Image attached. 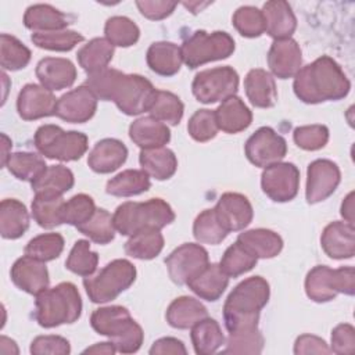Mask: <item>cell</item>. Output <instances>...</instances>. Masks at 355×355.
I'll use <instances>...</instances> for the list:
<instances>
[{
    "label": "cell",
    "instance_id": "obj_28",
    "mask_svg": "<svg viewBox=\"0 0 355 355\" xmlns=\"http://www.w3.org/2000/svg\"><path fill=\"white\" fill-rule=\"evenodd\" d=\"M147 65L161 76H172L179 72L183 58L180 47L172 42H155L147 50Z\"/></svg>",
    "mask_w": 355,
    "mask_h": 355
},
{
    "label": "cell",
    "instance_id": "obj_64",
    "mask_svg": "<svg viewBox=\"0 0 355 355\" xmlns=\"http://www.w3.org/2000/svg\"><path fill=\"white\" fill-rule=\"evenodd\" d=\"M8 148H11V140L3 133L1 135V150H3V155H1V165L6 166V162L10 157L11 153H8Z\"/></svg>",
    "mask_w": 355,
    "mask_h": 355
},
{
    "label": "cell",
    "instance_id": "obj_11",
    "mask_svg": "<svg viewBox=\"0 0 355 355\" xmlns=\"http://www.w3.org/2000/svg\"><path fill=\"white\" fill-rule=\"evenodd\" d=\"M239 75L232 67H218L198 72L191 83L194 97L204 104L225 101L236 94Z\"/></svg>",
    "mask_w": 355,
    "mask_h": 355
},
{
    "label": "cell",
    "instance_id": "obj_41",
    "mask_svg": "<svg viewBox=\"0 0 355 355\" xmlns=\"http://www.w3.org/2000/svg\"><path fill=\"white\" fill-rule=\"evenodd\" d=\"M6 166L17 179L31 183L37 179L47 168L44 159L40 155L29 151H18L10 154Z\"/></svg>",
    "mask_w": 355,
    "mask_h": 355
},
{
    "label": "cell",
    "instance_id": "obj_30",
    "mask_svg": "<svg viewBox=\"0 0 355 355\" xmlns=\"http://www.w3.org/2000/svg\"><path fill=\"white\" fill-rule=\"evenodd\" d=\"M166 322L175 329H191L197 322L208 316L207 308L193 297H179L166 309Z\"/></svg>",
    "mask_w": 355,
    "mask_h": 355
},
{
    "label": "cell",
    "instance_id": "obj_8",
    "mask_svg": "<svg viewBox=\"0 0 355 355\" xmlns=\"http://www.w3.org/2000/svg\"><path fill=\"white\" fill-rule=\"evenodd\" d=\"M33 144L46 158L76 161L87 150V136L76 130L65 132L57 125H43L36 130Z\"/></svg>",
    "mask_w": 355,
    "mask_h": 355
},
{
    "label": "cell",
    "instance_id": "obj_31",
    "mask_svg": "<svg viewBox=\"0 0 355 355\" xmlns=\"http://www.w3.org/2000/svg\"><path fill=\"white\" fill-rule=\"evenodd\" d=\"M237 241L257 258H273L283 248L282 237L269 229H251L239 234Z\"/></svg>",
    "mask_w": 355,
    "mask_h": 355
},
{
    "label": "cell",
    "instance_id": "obj_43",
    "mask_svg": "<svg viewBox=\"0 0 355 355\" xmlns=\"http://www.w3.org/2000/svg\"><path fill=\"white\" fill-rule=\"evenodd\" d=\"M31 61V50L17 37L1 33L0 36V64L3 69L18 71Z\"/></svg>",
    "mask_w": 355,
    "mask_h": 355
},
{
    "label": "cell",
    "instance_id": "obj_13",
    "mask_svg": "<svg viewBox=\"0 0 355 355\" xmlns=\"http://www.w3.org/2000/svg\"><path fill=\"white\" fill-rule=\"evenodd\" d=\"M263 193L276 202L291 201L300 187V171L291 162H276L266 166L261 176Z\"/></svg>",
    "mask_w": 355,
    "mask_h": 355
},
{
    "label": "cell",
    "instance_id": "obj_1",
    "mask_svg": "<svg viewBox=\"0 0 355 355\" xmlns=\"http://www.w3.org/2000/svg\"><path fill=\"white\" fill-rule=\"evenodd\" d=\"M85 85L97 100L114 101L126 115H139L148 111L157 94V89L148 79L136 73L126 75L112 68L90 73Z\"/></svg>",
    "mask_w": 355,
    "mask_h": 355
},
{
    "label": "cell",
    "instance_id": "obj_19",
    "mask_svg": "<svg viewBox=\"0 0 355 355\" xmlns=\"http://www.w3.org/2000/svg\"><path fill=\"white\" fill-rule=\"evenodd\" d=\"M12 283L22 291L37 295L49 287V272L44 262L24 255L17 259L10 272Z\"/></svg>",
    "mask_w": 355,
    "mask_h": 355
},
{
    "label": "cell",
    "instance_id": "obj_10",
    "mask_svg": "<svg viewBox=\"0 0 355 355\" xmlns=\"http://www.w3.org/2000/svg\"><path fill=\"white\" fill-rule=\"evenodd\" d=\"M305 293L315 302H327L337 294L354 295L355 293V272L351 266L330 269L324 265H318L311 269L305 279Z\"/></svg>",
    "mask_w": 355,
    "mask_h": 355
},
{
    "label": "cell",
    "instance_id": "obj_60",
    "mask_svg": "<svg viewBox=\"0 0 355 355\" xmlns=\"http://www.w3.org/2000/svg\"><path fill=\"white\" fill-rule=\"evenodd\" d=\"M186 347L184 344L173 337H162L159 340H157L153 347L150 348V354L151 355H165V354H173V355H184Z\"/></svg>",
    "mask_w": 355,
    "mask_h": 355
},
{
    "label": "cell",
    "instance_id": "obj_7",
    "mask_svg": "<svg viewBox=\"0 0 355 355\" xmlns=\"http://www.w3.org/2000/svg\"><path fill=\"white\" fill-rule=\"evenodd\" d=\"M136 280V268L128 259H114L107 263L96 276L83 279L85 290L94 304H104L115 300L128 290Z\"/></svg>",
    "mask_w": 355,
    "mask_h": 355
},
{
    "label": "cell",
    "instance_id": "obj_25",
    "mask_svg": "<svg viewBox=\"0 0 355 355\" xmlns=\"http://www.w3.org/2000/svg\"><path fill=\"white\" fill-rule=\"evenodd\" d=\"M244 89L250 103L258 108H270L277 101L275 79L265 69H251L244 79Z\"/></svg>",
    "mask_w": 355,
    "mask_h": 355
},
{
    "label": "cell",
    "instance_id": "obj_29",
    "mask_svg": "<svg viewBox=\"0 0 355 355\" xmlns=\"http://www.w3.org/2000/svg\"><path fill=\"white\" fill-rule=\"evenodd\" d=\"M229 277L222 272L219 265L208 263L187 286L189 288L205 301H216L226 290Z\"/></svg>",
    "mask_w": 355,
    "mask_h": 355
},
{
    "label": "cell",
    "instance_id": "obj_34",
    "mask_svg": "<svg viewBox=\"0 0 355 355\" xmlns=\"http://www.w3.org/2000/svg\"><path fill=\"white\" fill-rule=\"evenodd\" d=\"M29 227V214L26 207L15 200L6 198L0 204V233L4 239H18Z\"/></svg>",
    "mask_w": 355,
    "mask_h": 355
},
{
    "label": "cell",
    "instance_id": "obj_59",
    "mask_svg": "<svg viewBox=\"0 0 355 355\" xmlns=\"http://www.w3.org/2000/svg\"><path fill=\"white\" fill-rule=\"evenodd\" d=\"M331 352L327 344L312 334H302L295 340L294 354H329Z\"/></svg>",
    "mask_w": 355,
    "mask_h": 355
},
{
    "label": "cell",
    "instance_id": "obj_14",
    "mask_svg": "<svg viewBox=\"0 0 355 355\" xmlns=\"http://www.w3.org/2000/svg\"><path fill=\"white\" fill-rule=\"evenodd\" d=\"M244 151L251 164L259 168H266L284 158L287 143L272 128L262 126L248 137Z\"/></svg>",
    "mask_w": 355,
    "mask_h": 355
},
{
    "label": "cell",
    "instance_id": "obj_40",
    "mask_svg": "<svg viewBox=\"0 0 355 355\" xmlns=\"http://www.w3.org/2000/svg\"><path fill=\"white\" fill-rule=\"evenodd\" d=\"M62 196L35 193L32 201V216L40 227L51 229L62 223L61 209L64 205Z\"/></svg>",
    "mask_w": 355,
    "mask_h": 355
},
{
    "label": "cell",
    "instance_id": "obj_35",
    "mask_svg": "<svg viewBox=\"0 0 355 355\" xmlns=\"http://www.w3.org/2000/svg\"><path fill=\"white\" fill-rule=\"evenodd\" d=\"M164 248V236L159 229L144 227L137 230L125 243V252L136 259H153Z\"/></svg>",
    "mask_w": 355,
    "mask_h": 355
},
{
    "label": "cell",
    "instance_id": "obj_42",
    "mask_svg": "<svg viewBox=\"0 0 355 355\" xmlns=\"http://www.w3.org/2000/svg\"><path fill=\"white\" fill-rule=\"evenodd\" d=\"M105 39L112 46L129 47L133 46L140 36L139 26L128 17L115 15L107 19L104 26Z\"/></svg>",
    "mask_w": 355,
    "mask_h": 355
},
{
    "label": "cell",
    "instance_id": "obj_33",
    "mask_svg": "<svg viewBox=\"0 0 355 355\" xmlns=\"http://www.w3.org/2000/svg\"><path fill=\"white\" fill-rule=\"evenodd\" d=\"M24 24L36 32L64 31L69 25L68 17L49 4H33L24 14Z\"/></svg>",
    "mask_w": 355,
    "mask_h": 355
},
{
    "label": "cell",
    "instance_id": "obj_61",
    "mask_svg": "<svg viewBox=\"0 0 355 355\" xmlns=\"http://www.w3.org/2000/svg\"><path fill=\"white\" fill-rule=\"evenodd\" d=\"M341 215L345 222L354 225V193L351 191L341 204Z\"/></svg>",
    "mask_w": 355,
    "mask_h": 355
},
{
    "label": "cell",
    "instance_id": "obj_22",
    "mask_svg": "<svg viewBox=\"0 0 355 355\" xmlns=\"http://www.w3.org/2000/svg\"><path fill=\"white\" fill-rule=\"evenodd\" d=\"M36 76L42 86L54 92L62 90L73 85L76 79L75 65L60 57H46L36 65Z\"/></svg>",
    "mask_w": 355,
    "mask_h": 355
},
{
    "label": "cell",
    "instance_id": "obj_36",
    "mask_svg": "<svg viewBox=\"0 0 355 355\" xmlns=\"http://www.w3.org/2000/svg\"><path fill=\"white\" fill-rule=\"evenodd\" d=\"M114 55V46L105 37H94L76 54L79 65L90 75L108 68Z\"/></svg>",
    "mask_w": 355,
    "mask_h": 355
},
{
    "label": "cell",
    "instance_id": "obj_56",
    "mask_svg": "<svg viewBox=\"0 0 355 355\" xmlns=\"http://www.w3.org/2000/svg\"><path fill=\"white\" fill-rule=\"evenodd\" d=\"M31 352L33 355H68L71 347L68 340L60 336H39L31 343Z\"/></svg>",
    "mask_w": 355,
    "mask_h": 355
},
{
    "label": "cell",
    "instance_id": "obj_5",
    "mask_svg": "<svg viewBox=\"0 0 355 355\" xmlns=\"http://www.w3.org/2000/svg\"><path fill=\"white\" fill-rule=\"evenodd\" d=\"M36 322L46 329L73 323L80 318L82 300L75 284L64 282L36 295Z\"/></svg>",
    "mask_w": 355,
    "mask_h": 355
},
{
    "label": "cell",
    "instance_id": "obj_51",
    "mask_svg": "<svg viewBox=\"0 0 355 355\" xmlns=\"http://www.w3.org/2000/svg\"><path fill=\"white\" fill-rule=\"evenodd\" d=\"M193 234L197 241L204 244H219L229 234L219 223L214 209L202 211L194 220Z\"/></svg>",
    "mask_w": 355,
    "mask_h": 355
},
{
    "label": "cell",
    "instance_id": "obj_9",
    "mask_svg": "<svg viewBox=\"0 0 355 355\" xmlns=\"http://www.w3.org/2000/svg\"><path fill=\"white\" fill-rule=\"evenodd\" d=\"M234 51L233 37L222 31L208 33L197 31L189 36L180 46L183 62L194 69L211 61L225 60Z\"/></svg>",
    "mask_w": 355,
    "mask_h": 355
},
{
    "label": "cell",
    "instance_id": "obj_4",
    "mask_svg": "<svg viewBox=\"0 0 355 355\" xmlns=\"http://www.w3.org/2000/svg\"><path fill=\"white\" fill-rule=\"evenodd\" d=\"M92 327L115 345L116 352L133 354L143 344L144 333L129 311L119 305L96 309L90 316Z\"/></svg>",
    "mask_w": 355,
    "mask_h": 355
},
{
    "label": "cell",
    "instance_id": "obj_39",
    "mask_svg": "<svg viewBox=\"0 0 355 355\" xmlns=\"http://www.w3.org/2000/svg\"><path fill=\"white\" fill-rule=\"evenodd\" d=\"M73 182L75 179L71 169L64 165H51L31 184L35 193L62 196L72 189Z\"/></svg>",
    "mask_w": 355,
    "mask_h": 355
},
{
    "label": "cell",
    "instance_id": "obj_16",
    "mask_svg": "<svg viewBox=\"0 0 355 355\" xmlns=\"http://www.w3.org/2000/svg\"><path fill=\"white\" fill-rule=\"evenodd\" d=\"M96 110L97 97L86 85H82L57 100L55 115L71 123H83L93 118Z\"/></svg>",
    "mask_w": 355,
    "mask_h": 355
},
{
    "label": "cell",
    "instance_id": "obj_2",
    "mask_svg": "<svg viewBox=\"0 0 355 355\" xmlns=\"http://www.w3.org/2000/svg\"><path fill=\"white\" fill-rule=\"evenodd\" d=\"M293 89L301 101L318 104L344 98L351 89V83L331 57L322 55L295 73Z\"/></svg>",
    "mask_w": 355,
    "mask_h": 355
},
{
    "label": "cell",
    "instance_id": "obj_17",
    "mask_svg": "<svg viewBox=\"0 0 355 355\" xmlns=\"http://www.w3.org/2000/svg\"><path fill=\"white\" fill-rule=\"evenodd\" d=\"M214 211L219 223L227 233L243 230L251 223L254 216L251 202L240 193L222 194Z\"/></svg>",
    "mask_w": 355,
    "mask_h": 355
},
{
    "label": "cell",
    "instance_id": "obj_48",
    "mask_svg": "<svg viewBox=\"0 0 355 355\" xmlns=\"http://www.w3.org/2000/svg\"><path fill=\"white\" fill-rule=\"evenodd\" d=\"M262 348L263 336L258 327H248L229 333L223 354H261Z\"/></svg>",
    "mask_w": 355,
    "mask_h": 355
},
{
    "label": "cell",
    "instance_id": "obj_50",
    "mask_svg": "<svg viewBox=\"0 0 355 355\" xmlns=\"http://www.w3.org/2000/svg\"><path fill=\"white\" fill-rule=\"evenodd\" d=\"M83 36L75 31H54V32H35L31 36L33 44L40 49L51 51H69L78 43L83 42Z\"/></svg>",
    "mask_w": 355,
    "mask_h": 355
},
{
    "label": "cell",
    "instance_id": "obj_62",
    "mask_svg": "<svg viewBox=\"0 0 355 355\" xmlns=\"http://www.w3.org/2000/svg\"><path fill=\"white\" fill-rule=\"evenodd\" d=\"M85 354H104V355H112L116 352V348L115 345L110 341V343H98V344H94L89 348H86L83 351Z\"/></svg>",
    "mask_w": 355,
    "mask_h": 355
},
{
    "label": "cell",
    "instance_id": "obj_37",
    "mask_svg": "<svg viewBox=\"0 0 355 355\" xmlns=\"http://www.w3.org/2000/svg\"><path fill=\"white\" fill-rule=\"evenodd\" d=\"M191 343L196 354L211 355L215 354L222 344H225V336L220 326L215 319L204 318L191 327Z\"/></svg>",
    "mask_w": 355,
    "mask_h": 355
},
{
    "label": "cell",
    "instance_id": "obj_45",
    "mask_svg": "<svg viewBox=\"0 0 355 355\" xmlns=\"http://www.w3.org/2000/svg\"><path fill=\"white\" fill-rule=\"evenodd\" d=\"M258 258L245 250L239 241L232 244L223 254L219 268L227 277H237L257 265Z\"/></svg>",
    "mask_w": 355,
    "mask_h": 355
},
{
    "label": "cell",
    "instance_id": "obj_47",
    "mask_svg": "<svg viewBox=\"0 0 355 355\" xmlns=\"http://www.w3.org/2000/svg\"><path fill=\"white\" fill-rule=\"evenodd\" d=\"M98 263L97 252L90 250L87 240H78L65 261V266L75 275L87 277L96 272Z\"/></svg>",
    "mask_w": 355,
    "mask_h": 355
},
{
    "label": "cell",
    "instance_id": "obj_38",
    "mask_svg": "<svg viewBox=\"0 0 355 355\" xmlns=\"http://www.w3.org/2000/svg\"><path fill=\"white\" fill-rule=\"evenodd\" d=\"M150 176L143 169H126L107 182L105 191L115 197H132L150 189Z\"/></svg>",
    "mask_w": 355,
    "mask_h": 355
},
{
    "label": "cell",
    "instance_id": "obj_20",
    "mask_svg": "<svg viewBox=\"0 0 355 355\" xmlns=\"http://www.w3.org/2000/svg\"><path fill=\"white\" fill-rule=\"evenodd\" d=\"M301 49L294 39H277L272 43L268 53V65L275 76L280 79L295 76L301 69Z\"/></svg>",
    "mask_w": 355,
    "mask_h": 355
},
{
    "label": "cell",
    "instance_id": "obj_3",
    "mask_svg": "<svg viewBox=\"0 0 355 355\" xmlns=\"http://www.w3.org/2000/svg\"><path fill=\"white\" fill-rule=\"evenodd\" d=\"M269 283L261 276H252L239 283L223 305V320L227 331L258 327L259 312L269 301Z\"/></svg>",
    "mask_w": 355,
    "mask_h": 355
},
{
    "label": "cell",
    "instance_id": "obj_53",
    "mask_svg": "<svg viewBox=\"0 0 355 355\" xmlns=\"http://www.w3.org/2000/svg\"><path fill=\"white\" fill-rule=\"evenodd\" d=\"M233 26L244 37H258L265 32L262 11L252 6H243L233 14Z\"/></svg>",
    "mask_w": 355,
    "mask_h": 355
},
{
    "label": "cell",
    "instance_id": "obj_6",
    "mask_svg": "<svg viewBox=\"0 0 355 355\" xmlns=\"http://www.w3.org/2000/svg\"><path fill=\"white\" fill-rule=\"evenodd\" d=\"M173 220L175 212L171 205L161 198H150L144 202H123L112 215L115 230L123 236H132L144 227L161 230Z\"/></svg>",
    "mask_w": 355,
    "mask_h": 355
},
{
    "label": "cell",
    "instance_id": "obj_52",
    "mask_svg": "<svg viewBox=\"0 0 355 355\" xmlns=\"http://www.w3.org/2000/svg\"><path fill=\"white\" fill-rule=\"evenodd\" d=\"M94 201L87 194H76L64 202L61 209L62 223L72 225L75 227L87 222L96 212Z\"/></svg>",
    "mask_w": 355,
    "mask_h": 355
},
{
    "label": "cell",
    "instance_id": "obj_58",
    "mask_svg": "<svg viewBox=\"0 0 355 355\" xmlns=\"http://www.w3.org/2000/svg\"><path fill=\"white\" fill-rule=\"evenodd\" d=\"M136 6L139 8V11L141 12V15H144L148 19L153 21H158V19H164L166 17H169L175 7L178 6L176 1H165V0H141V1H136Z\"/></svg>",
    "mask_w": 355,
    "mask_h": 355
},
{
    "label": "cell",
    "instance_id": "obj_32",
    "mask_svg": "<svg viewBox=\"0 0 355 355\" xmlns=\"http://www.w3.org/2000/svg\"><path fill=\"white\" fill-rule=\"evenodd\" d=\"M141 169L157 180H166L178 169V159L172 150L166 147L144 148L139 157Z\"/></svg>",
    "mask_w": 355,
    "mask_h": 355
},
{
    "label": "cell",
    "instance_id": "obj_15",
    "mask_svg": "<svg viewBox=\"0 0 355 355\" xmlns=\"http://www.w3.org/2000/svg\"><path fill=\"white\" fill-rule=\"evenodd\" d=\"M341 179L337 164L330 159H315L308 165L305 197L309 204L329 198L337 189Z\"/></svg>",
    "mask_w": 355,
    "mask_h": 355
},
{
    "label": "cell",
    "instance_id": "obj_18",
    "mask_svg": "<svg viewBox=\"0 0 355 355\" xmlns=\"http://www.w3.org/2000/svg\"><path fill=\"white\" fill-rule=\"evenodd\" d=\"M57 98L53 92L42 85H25L17 98V110L22 119L35 121L55 115Z\"/></svg>",
    "mask_w": 355,
    "mask_h": 355
},
{
    "label": "cell",
    "instance_id": "obj_49",
    "mask_svg": "<svg viewBox=\"0 0 355 355\" xmlns=\"http://www.w3.org/2000/svg\"><path fill=\"white\" fill-rule=\"evenodd\" d=\"M64 250V237L60 233H44L33 237L25 247V255L42 262L53 261Z\"/></svg>",
    "mask_w": 355,
    "mask_h": 355
},
{
    "label": "cell",
    "instance_id": "obj_24",
    "mask_svg": "<svg viewBox=\"0 0 355 355\" xmlns=\"http://www.w3.org/2000/svg\"><path fill=\"white\" fill-rule=\"evenodd\" d=\"M128 158L126 146L116 139H103L96 143L87 157V165L97 173L116 171Z\"/></svg>",
    "mask_w": 355,
    "mask_h": 355
},
{
    "label": "cell",
    "instance_id": "obj_54",
    "mask_svg": "<svg viewBox=\"0 0 355 355\" xmlns=\"http://www.w3.org/2000/svg\"><path fill=\"white\" fill-rule=\"evenodd\" d=\"M189 135L200 143L214 139L219 130L215 111L214 110H198L196 111L187 123Z\"/></svg>",
    "mask_w": 355,
    "mask_h": 355
},
{
    "label": "cell",
    "instance_id": "obj_63",
    "mask_svg": "<svg viewBox=\"0 0 355 355\" xmlns=\"http://www.w3.org/2000/svg\"><path fill=\"white\" fill-rule=\"evenodd\" d=\"M0 352L1 354H18V348L15 345V343L6 337V336H1L0 338Z\"/></svg>",
    "mask_w": 355,
    "mask_h": 355
},
{
    "label": "cell",
    "instance_id": "obj_55",
    "mask_svg": "<svg viewBox=\"0 0 355 355\" xmlns=\"http://www.w3.org/2000/svg\"><path fill=\"white\" fill-rule=\"evenodd\" d=\"M295 144L306 151L320 150L329 141V129L324 125H305L295 128L293 133Z\"/></svg>",
    "mask_w": 355,
    "mask_h": 355
},
{
    "label": "cell",
    "instance_id": "obj_12",
    "mask_svg": "<svg viewBox=\"0 0 355 355\" xmlns=\"http://www.w3.org/2000/svg\"><path fill=\"white\" fill-rule=\"evenodd\" d=\"M209 263L207 250L194 243H184L175 248L165 259L169 277L183 286L194 279Z\"/></svg>",
    "mask_w": 355,
    "mask_h": 355
},
{
    "label": "cell",
    "instance_id": "obj_21",
    "mask_svg": "<svg viewBox=\"0 0 355 355\" xmlns=\"http://www.w3.org/2000/svg\"><path fill=\"white\" fill-rule=\"evenodd\" d=\"M320 245L333 259H348L355 252V229L348 222L329 223L320 236Z\"/></svg>",
    "mask_w": 355,
    "mask_h": 355
},
{
    "label": "cell",
    "instance_id": "obj_46",
    "mask_svg": "<svg viewBox=\"0 0 355 355\" xmlns=\"http://www.w3.org/2000/svg\"><path fill=\"white\" fill-rule=\"evenodd\" d=\"M76 229L97 244H108L114 240L115 234L112 216L107 209L103 208L96 209L93 216Z\"/></svg>",
    "mask_w": 355,
    "mask_h": 355
},
{
    "label": "cell",
    "instance_id": "obj_26",
    "mask_svg": "<svg viewBox=\"0 0 355 355\" xmlns=\"http://www.w3.org/2000/svg\"><path fill=\"white\" fill-rule=\"evenodd\" d=\"M129 136L141 150L164 147L171 140V132L166 123L153 116H143L133 121L129 126Z\"/></svg>",
    "mask_w": 355,
    "mask_h": 355
},
{
    "label": "cell",
    "instance_id": "obj_57",
    "mask_svg": "<svg viewBox=\"0 0 355 355\" xmlns=\"http://www.w3.org/2000/svg\"><path fill=\"white\" fill-rule=\"evenodd\" d=\"M330 351L336 354H354L355 329L351 324L341 323L333 329Z\"/></svg>",
    "mask_w": 355,
    "mask_h": 355
},
{
    "label": "cell",
    "instance_id": "obj_44",
    "mask_svg": "<svg viewBox=\"0 0 355 355\" xmlns=\"http://www.w3.org/2000/svg\"><path fill=\"white\" fill-rule=\"evenodd\" d=\"M183 103L171 92L157 90L154 103L148 110L150 116L169 125H178L183 116Z\"/></svg>",
    "mask_w": 355,
    "mask_h": 355
},
{
    "label": "cell",
    "instance_id": "obj_23",
    "mask_svg": "<svg viewBox=\"0 0 355 355\" xmlns=\"http://www.w3.org/2000/svg\"><path fill=\"white\" fill-rule=\"evenodd\" d=\"M261 11L265 21V32L275 40L288 39L294 33L297 28V19L287 1H266Z\"/></svg>",
    "mask_w": 355,
    "mask_h": 355
},
{
    "label": "cell",
    "instance_id": "obj_27",
    "mask_svg": "<svg viewBox=\"0 0 355 355\" xmlns=\"http://www.w3.org/2000/svg\"><path fill=\"white\" fill-rule=\"evenodd\" d=\"M215 118L220 130L226 133H239L251 125L252 112L240 97L232 96L222 101L215 110Z\"/></svg>",
    "mask_w": 355,
    "mask_h": 355
}]
</instances>
